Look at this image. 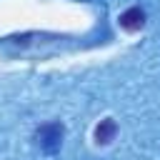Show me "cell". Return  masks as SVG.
<instances>
[{
  "label": "cell",
  "mask_w": 160,
  "mask_h": 160,
  "mask_svg": "<svg viewBox=\"0 0 160 160\" xmlns=\"http://www.w3.org/2000/svg\"><path fill=\"white\" fill-rule=\"evenodd\" d=\"M35 138H38V145L45 152H55L60 148V142H62V125L60 122H48V125L38 128Z\"/></svg>",
  "instance_id": "obj_1"
},
{
  "label": "cell",
  "mask_w": 160,
  "mask_h": 160,
  "mask_svg": "<svg viewBox=\"0 0 160 160\" xmlns=\"http://www.w3.org/2000/svg\"><path fill=\"white\" fill-rule=\"evenodd\" d=\"M142 22H145V12H142L140 8H130V10H125V12L120 15V25H122L125 30H140Z\"/></svg>",
  "instance_id": "obj_2"
},
{
  "label": "cell",
  "mask_w": 160,
  "mask_h": 160,
  "mask_svg": "<svg viewBox=\"0 0 160 160\" xmlns=\"http://www.w3.org/2000/svg\"><path fill=\"white\" fill-rule=\"evenodd\" d=\"M115 132H118V125H115V120H100V125L95 128V140L100 142V145H108L112 138H115Z\"/></svg>",
  "instance_id": "obj_3"
}]
</instances>
